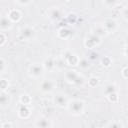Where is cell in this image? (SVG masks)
Returning a JSON list of instances; mask_svg holds the SVG:
<instances>
[{
  "mask_svg": "<svg viewBox=\"0 0 128 128\" xmlns=\"http://www.w3.org/2000/svg\"><path fill=\"white\" fill-rule=\"evenodd\" d=\"M7 68H8V64H7L6 60H5L3 57H1V58H0V74H1V75L4 74Z\"/></svg>",
  "mask_w": 128,
  "mask_h": 128,
  "instance_id": "4316f807",
  "label": "cell"
},
{
  "mask_svg": "<svg viewBox=\"0 0 128 128\" xmlns=\"http://www.w3.org/2000/svg\"><path fill=\"white\" fill-rule=\"evenodd\" d=\"M99 82H100V80H99V78L96 77V76H92V77H90V78L88 79V85H89V87H91V88L96 87V86L99 84Z\"/></svg>",
  "mask_w": 128,
  "mask_h": 128,
  "instance_id": "d4e9b609",
  "label": "cell"
},
{
  "mask_svg": "<svg viewBox=\"0 0 128 128\" xmlns=\"http://www.w3.org/2000/svg\"><path fill=\"white\" fill-rule=\"evenodd\" d=\"M91 32L94 33L95 35L99 36L100 38H103V37H105V36L108 34V33L106 32L105 28L103 27L102 23H101V24H98V25H95V26L92 28V31H91Z\"/></svg>",
  "mask_w": 128,
  "mask_h": 128,
  "instance_id": "ac0fdd59",
  "label": "cell"
},
{
  "mask_svg": "<svg viewBox=\"0 0 128 128\" xmlns=\"http://www.w3.org/2000/svg\"><path fill=\"white\" fill-rule=\"evenodd\" d=\"M42 64H43L44 69H45L46 72H51V71H53V70L56 68V62H55L54 58H52V57H47V58H45V59L43 60Z\"/></svg>",
  "mask_w": 128,
  "mask_h": 128,
  "instance_id": "5bb4252c",
  "label": "cell"
},
{
  "mask_svg": "<svg viewBox=\"0 0 128 128\" xmlns=\"http://www.w3.org/2000/svg\"><path fill=\"white\" fill-rule=\"evenodd\" d=\"M100 63H101V65H102L103 67L109 68V67L112 65V63H113V60H112V58H111L110 56H104V57L101 59Z\"/></svg>",
  "mask_w": 128,
  "mask_h": 128,
  "instance_id": "7402d4cb",
  "label": "cell"
},
{
  "mask_svg": "<svg viewBox=\"0 0 128 128\" xmlns=\"http://www.w3.org/2000/svg\"><path fill=\"white\" fill-rule=\"evenodd\" d=\"M123 55L125 56V58L128 59V43L125 44V46H124V48H123Z\"/></svg>",
  "mask_w": 128,
  "mask_h": 128,
  "instance_id": "e575fe53",
  "label": "cell"
},
{
  "mask_svg": "<svg viewBox=\"0 0 128 128\" xmlns=\"http://www.w3.org/2000/svg\"><path fill=\"white\" fill-rule=\"evenodd\" d=\"M78 66H79L81 69H83V70L89 68V66H90V62H89L88 58H81Z\"/></svg>",
  "mask_w": 128,
  "mask_h": 128,
  "instance_id": "484cf974",
  "label": "cell"
},
{
  "mask_svg": "<svg viewBox=\"0 0 128 128\" xmlns=\"http://www.w3.org/2000/svg\"><path fill=\"white\" fill-rule=\"evenodd\" d=\"M107 99L109 102L111 103H117L119 101V95H118V92H114V93H111L110 95L107 96Z\"/></svg>",
  "mask_w": 128,
  "mask_h": 128,
  "instance_id": "83f0119b",
  "label": "cell"
},
{
  "mask_svg": "<svg viewBox=\"0 0 128 128\" xmlns=\"http://www.w3.org/2000/svg\"><path fill=\"white\" fill-rule=\"evenodd\" d=\"M121 16H122V18H123L125 21L128 22V5H126V6L122 9V11H121Z\"/></svg>",
  "mask_w": 128,
  "mask_h": 128,
  "instance_id": "f546056e",
  "label": "cell"
},
{
  "mask_svg": "<svg viewBox=\"0 0 128 128\" xmlns=\"http://www.w3.org/2000/svg\"><path fill=\"white\" fill-rule=\"evenodd\" d=\"M64 79L67 83L79 87L81 85L84 84V77L82 75H80L76 70H67L64 73Z\"/></svg>",
  "mask_w": 128,
  "mask_h": 128,
  "instance_id": "7a4b0ae2",
  "label": "cell"
},
{
  "mask_svg": "<svg viewBox=\"0 0 128 128\" xmlns=\"http://www.w3.org/2000/svg\"><path fill=\"white\" fill-rule=\"evenodd\" d=\"M7 42V36L5 35V32H1L0 33V46H4L5 43Z\"/></svg>",
  "mask_w": 128,
  "mask_h": 128,
  "instance_id": "4dcf8cb0",
  "label": "cell"
},
{
  "mask_svg": "<svg viewBox=\"0 0 128 128\" xmlns=\"http://www.w3.org/2000/svg\"><path fill=\"white\" fill-rule=\"evenodd\" d=\"M66 20H67V23L70 24V25H74L77 20H78V16L75 14V13H69L67 16H66Z\"/></svg>",
  "mask_w": 128,
  "mask_h": 128,
  "instance_id": "603a6c76",
  "label": "cell"
},
{
  "mask_svg": "<svg viewBox=\"0 0 128 128\" xmlns=\"http://www.w3.org/2000/svg\"><path fill=\"white\" fill-rule=\"evenodd\" d=\"M31 1L32 0H15V2L20 6H27L30 4Z\"/></svg>",
  "mask_w": 128,
  "mask_h": 128,
  "instance_id": "1f68e13d",
  "label": "cell"
},
{
  "mask_svg": "<svg viewBox=\"0 0 128 128\" xmlns=\"http://www.w3.org/2000/svg\"><path fill=\"white\" fill-rule=\"evenodd\" d=\"M72 36V32L68 27H61L57 30V37L60 39H68Z\"/></svg>",
  "mask_w": 128,
  "mask_h": 128,
  "instance_id": "2e32d148",
  "label": "cell"
},
{
  "mask_svg": "<svg viewBox=\"0 0 128 128\" xmlns=\"http://www.w3.org/2000/svg\"><path fill=\"white\" fill-rule=\"evenodd\" d=\"M103 5L106 8H114L115 6H117V4L119 3V0H102Z\"/></svg>",
  "mask_w": 128,
  "mask_h": 128,
  "instance_id": "cb8c5ba5",
  "label": "cell"
},
{
  "mask_svg": "<svg viewBox=\"0 0 128 128\" xmlns=\"http://www.w3.org/2000/svg\"><path fill=\"white\" fill-rule=\"evenodd\" d=\"M52 126H53V124L51 123V121L44 117L38 118L34 122V127H37V128H48V127H52Z\"/></svg>",
  "mask_w": 128,
  "mask_h": 128,
  "instance_id": "9a60e30c",
  "label": "cell"
},
{
  "mask_svg": "<svg viewBox=\"0 0 128 128\" xmlns=\"http://www.w3.org/2000/svg\"><path fill=\"white\" fill-rule=\"evenodd\" d=\"M66 1H70V0H66Z\"/></svg>",
  "mask_w": 128,
  "mask_h": 128,
  "instance_id": "d590c367",
  "label": "cell"
},
{
  "mask_svg": "<svg viewBox=\"0 0 128 128\" xmlns=\"http://www.w3.org/2000/svg\"><path fill=\"white\" fill-rule=\"evenodd\" d=\"M102 42V38H100L99 36L95 35L94 33H90L84 40V46L85 48L87 49H90V50H93L95 48H97Z\"/></svg>",
  "mask_w": 128,
  "mask_h": 128,
  "instance_id": "52a82bcc",
  "label": "cell"
},
{
  "mask_svg": "<svg viewBox=\"0 0 128 128\" xmlns=\"http://www.w3.org/2000/svg\"><path fill=\"white\" fill-rule=\"evenodd\" d=\"M12 22L10 21V19L7 17V15H3L1 17V20H0V31L1 32H6L8 30H10L12 28Z\"/></svg>",
  "mask_w": 128,
  "mask_h": 128,
  "instance_id": "4fadbf2b",
  "label": "cell"
},
{
  "mask_svg": "<svg viewBox=\"0 0 128 128\" xmlns=\"http://www.w3.org/2000/svg\"><path fill=\"white\" fill-rule=\"evenodd\" d=\"M7 17L10 19L12 23H18L22 19V13L19 9H10L7 12Z\"/></svg>",
  "mask_w": 128,
  "mask_h": 128,
  "instance_id": "7c38bea8",
  "label": "cell"
},
{
  "mask_svg": "<svg viewBox=\"0 0 128 128\" xmlns=\"http://www.w3.org/2000/svg\"><path fill=\"white\" fill-rule=\"evenodd\" d=\"M121 75L124 79H127L128 80V66L124 67L122 70H121Z\"/></svg>",
  "mask_w": 128,
  "mask_h": 128,
  "instance_id": "d6a6232c",
  "label": "cell"
},
{
  "mask_svg": "<svg viewBox=\"0 0 128 128\" xmlns=\"http://www.w3.org/2000/svg\"><path fill=\"white\" fill-rule=\"evenodd\" d=\"M66 109L73 116H80L85 111V102L81 99H71L69 100Z\"/></svg>",
  "mask_w": 128,
  "mask_h": 128,
  "instance_id": "6da1fadb",
  "label": "cell"
},
{
  "mask_svg": "<svg viewBox=\"0 0 128 128\" xmlns=\"http://www.w3.org/2000/svg\"><path fill=\"white\" fill-rule=\"evenodd\" d=\"M9 87H10V82H9V80L2 77V78L0 79V90H1V92L7 91V90L9 89Z\"/></svg>",
  "mask_w": 128,
  "mask_h": 128,
  "instance_id": "44dd1931",
  "label": "cell"
},
{
  "mask_svg": "<svg viewBox=\"0 0 128 128\" xmlns=\"http://www.w3.org/2000/svg\"><path fill=\"white\" fill-rule=\"evenodd\" d=\"M35 34H36V32H35L34 28L30 25H25L19 29V36L21 39H23L25 41H30L31 39H33Z\"/></svg>",
  "mask_w": 128,
  "mask_h": 128,
  "instance_id": "ba28073f",
  "label": "cell"
},
{
  "mask_svg": "<svg viewBox=\"0 0 128 128\" xmlns=\"http://www.w3.org/2000/svg\"><path fill=\"white\" fill-rule=\"evenodd\" d=\"M102 25H103V27L105 28V30H106V32L108 34L116 32L118 27H119V24H118L117 20H115L114 18H106V19H104V21L102 22Z\"/></svg>",
  "mask_w": 128,
  "mask_h": 128,
  "instance_id": "30bf717a",
  "label": "cell"
},
{
  "mask_svg": "<svg viewBox=\"0 0 128 128\" xmlns=\"http://www.w3.org/2000/svg\"><path fill=\"white\" fill-rule=\"evenodd\" d=\"M10 103H11V95L8 94L7 91L1 92V94H0V106H1V108L4 109Z\"/></svg>",
  "mask_w": 128,
  "mask_h": 128,
  "instance_id": "e0dca14e",
  "label": "cell"
},
{
  "mask_svg": "<svg viewBox=\"0 0 128 128\" xmlns=\"http://www.w3.org/2000/svg\"><path fill=\"white\" fill-rule=\"evenodd\" d=\"M114 92H117V87H116V85L114 83H108L103 88V94L106 97L108 95H110L111 93H114Z\"/></svg>",
  "mask_w": 128,
  "mask_h": 128,
  "instance_id": "d6986e66",
  "label": "cell"
},
{
  "mask_svg": "<svg viewBox=\"0 0 128 128\" xmlns=\"http://www.w3.org/2000/svg\"><path fill=\"white\" fill-rule=\"evenodd\" d=\"M30 115H31L30 105H24V104L19 103L18 108H17V116L20 119H28Z\"/></svg>",
  "mask_w": 128,
  "mask_h": 128,
  "instance_id": "8fae6325",
  "label": "cell"
},
{
  "mask_svg": "<svg viewBox=\"0 0 128 128\" xmlns=\"http://www.w3.org/2000/svg\"><path fill=\"white\" fill-rule=\"evenodd\" d=\"M62 58H63V61L66 63V65L71 67L78 66L80 62V57L76 53L72 52L71 50H65L62 53Z\"/></svg>",
  "mask_w": 128,
  "mask_h": 128,
  "instance_id": "277c9868",
  "label": "cell"
},
{
  "mask_svg": "<svg viewBox=\"0 0 128 128\" xmlns=\"http://www.w3.org/2000/svg\"><path fill=\"white\" fill-rule=\"evenodd\" d=\"M46 15H47V18L53 22H56V21H59L63 18V12L62 10L59 8V7H50L47 11H46Z\"/></svg>",
  "mask_w": 128,
  "mask_h": 128,
  "instance_id": "9c48e42d",
  "label": "cell"
},
{
  "mask_svg": "<svg viewBox=\"0 0 128 128\" xmlns=\"http://www.w3.org/2000/svg\"><path fill=\"white\" fill-rule=\"evenodd\" d=\"M56 88V82L53 79H42L38 85V89L42 94H50L54 92Z\"/></svg>",
  "mask_w": 128,
  "mask_h": 128,
  "instance_id": "8992f818",
  "label": "cell"
},
{
  "mask_svg": "<svg viewBox=\"0 0 128 128\" xmlns=\"http://www.w3.org/2000/svg\"><path fill=\"white\" fill-rule=\"evenodd\" d=\"M45 72L46 71L42 62H32L28 67V75L34 79H39L44 75Z\"/></svg>",
  "mask_w": 128,
  "mask_h": 128,
  "instance_id": "3957f363",
  "label": "cell"
},
{
  "mask_svg": "<svg viewBox=\"0 0 128 128\" xmlns=\"http://www.w3.org/2000/svg\"><path fill=\"white\" fill-rule=\"evenodd\" d=\"M69 102V99H68V96L62 92V91H57L55 93H53V96H52V103L58 107V108H66L67 107V104Z\"/></svg>",
  "mask_w": 128,
  "mask_h": 128,
  "instance_id": "5b68a950",
  "label": "cell"
},
{
  "mask_svg": "<svg viewBox=\"0 0 128 128\" xmlns=\"http://www.w3.org/2000/svg\"><path fill=\"white\" fill-rule=\"evenodd\" d=\"M0 127L1 128H12L13 127V124L11 122H3Z\"/></svg>",
  "mask_w": 128,
  "mask_h": 128,
  "instance_id": "836d02e7",
  "label": "cell"
},
{
  "mask_svg": "<svg viewBox=\"0 0 128 128\" xmlns=\"http://www.w3.org/2000/svg\"><path fill=\"white\" fill-rule=\"evenodd\" d=\"M106 127L120 128V127H123V124H121V123L118 122V121H112V122H110V123H107V124H106Z\"/></svg>",
  "mask_w": 128,
  "mask_h": 128,
  "instance_id": "f1b7e54d",
  "label": "cell"
},
{
  "mask_svg": "<svg viewBox=\"0 0 128 128\" xmlns=\"http://www.w3.org/2000/svg\"><path fill=\"white\" fill-rule=\"evenodd\" d=\"M18 102L20 104H24V105H31L32 103V98L29 94L27 93H22L20 96H19V99H18Z\"/></svg>",
  "mask_w": 128,
  "mask_h": 128,
  "instance_id": "ffe728a7",
  "label": "cell"
}]
</instances>
